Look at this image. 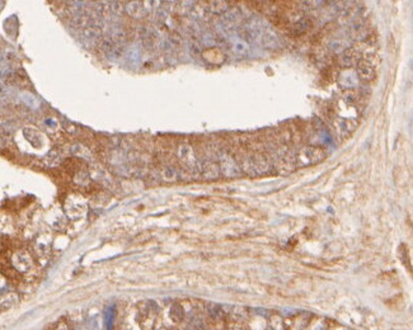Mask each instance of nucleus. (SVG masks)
I'll use <instances>...</instances> for the list:
<instances>
[{"mask_svg":"<svg viewBox=\"0 0 413 330\" xmlns=\"http://www.w3.org/2000/svg\"><path fill=\"white\" fill-rule=\"evenodd\" d=\"M19 301V296L17 292H5L0 296V309L9 310L14 307Z\"/></svg>","mask_w":413,"mask_h":330,"instance_id":"f03ea898","label":"nucleus"},{"mask_svg":"<svg viewBox=\"0 0 413 330\" xmlns=\"http://www.w3.org/2000/svg\"><path fill=\"white\" fill-rule=\"evenodd\" d=\"M52 330H71V327H70L69 321L67 320H60L58 324L55 325Z\"/></svg>","mask_w":413,"mask_h":330,"instance_id":"20e7f679","label":"nucleus"},{"mask_svg":"<svg viewBox=\"0 0 413 330\" xmlns=\"http://www.w3.org/2000/svg\"><path fill=\"white\" fill-rule=\"evenodd\" d=\"M359 75L362 80L371 81L375 78V69L371 64L366 63L365 60L360 61L359 64Z\"/></svg>","mask_w":413,"mask_h":330,"instance_id":"7ed1b4c3","label":"nucleus"},{"mask_svg":"<svg viewBox=\"0 0 413 330\" xmlns=\"http://www.w3.org/2000/svg\"><path fill=\"white\" fill-rule=\"evenodd\" d=\"M162 330H166V329H162Z\"/></svg>","mask_w":413,"mask_h":330,"instance_id":"423d86ee","label":"nucleus"},{"mask_svg":"<svg viewBox=\"0 0 413 330\" xmlns=\"http://www.w3.org/2000/svg\"><path fill=\"white\" fill-rule=\"evenodd\" d=\"M12 265L19 273H27L34 267V259L26 250H19L13 254Z\"/></svg>","mask_w":413,"mask_h":330,"instance_id":"f257e3e1","label":"nucleus"},{"mask_svg":"<svg viewBox=\"0 0 413 330\" xmlns=\"http://www.w3.org/2000/svg\"><path fill=\"white\" fill-rule=\"evenodd\" d=\"M3 286H4V277L0 276V288L3 287Z\"/></svg>","mask_w":413,"mask_h":330,"instance_id":"39448f33","label":"nucleus"}]
</instances>
